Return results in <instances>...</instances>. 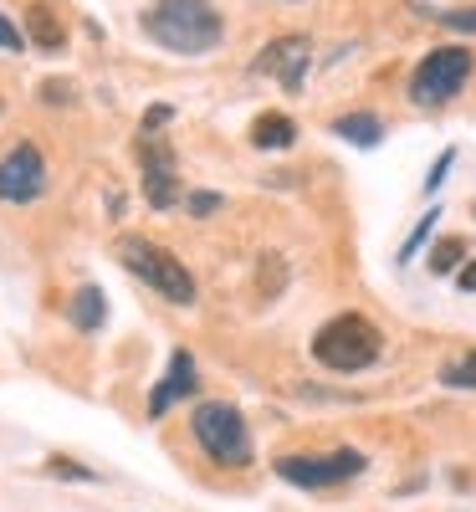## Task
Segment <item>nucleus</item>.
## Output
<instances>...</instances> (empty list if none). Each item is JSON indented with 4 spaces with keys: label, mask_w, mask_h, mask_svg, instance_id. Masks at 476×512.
Listing matches in <instances>:
<instances>
[{
    "label": "nucleus",
    "mask_w": 476,
    "mask_h": 512,
    "mask_svg": "<svg viewBox=\"0 0 476 512\" xmlns=\"http://www.w3.org/2000/svg\"><path fill=\"white\" fill-rule=\"evenodd\" d=\"M144 31L149 41H159L164 52H180V57H200L215 52L226 36V21L210 0H154L144 11Z\"/></svg>",
    "instance_id": "f257e3e1"
},
{
    "label": "nucleus",
    "mask_w": 476,
    "mask_h": 512,
    "mask_svg": "<svg viewBox=\"0 0 476 512\" xmlns=\"http://www.w3.org/2000/svg\"><path fill=\"white\" fill-rule=\"evenodd\" d=\"M384 349V333L364 318V313H338L313 333V359L333 374H359L379 359Z\"/></svg>",
    "instance_id": "f03ea898"
},
{
    "label": "nucleus",
    "mask_w": 476,
    "mask_h": 512,
    "mask_svg": "<svg viewBox=\"0 0 476 512\" xmlns=\"http://www.w3.org/2000/svg\"><path fill=\"white\" fill-rule=\"evenodd\" d=\"M118 262L134 272L139 282H149L164 303H175V308H190V303H195V277H190V267L180 262L175 251H164L159 241L123 236V241H118Z\"/></svg>",
    "instance_id": "7ed1b4c3"
},
{
    "label": "nucleus",
    "mask_w": 476,
    "mask_h": 512,
    "mask_svg": "<svg viewBox=\"0 0 476 512\" xmlns=\"http://www.w3.org/2000/svg\"><path fill=\"white\" fill-rule=\"evenodd\" d=\"M190 431H195L200 451H205L215 466H251V431H246V420H241L236 405H226V400L195 405Z\"/></svg>",
    "instance_id": "20e7f679"
},
{
    "label": "nucleus",
    "mask_w": 476,
    "mask_h": 512,
    "mask_svg": "<svg viewBox=\"0 0 476 512\" xmlns=\"http://www.w3.org/2000/svg\"><path fill=\"white\" fill-rule=\"evenodd\" d=\"M466 77H471V52L466 47H436V52H425L420 67H415V77H410V103L441 108V103H451L466 88Z\"/></svg>",
    "instance_id": "39448f33"
},
{
    "label": "nucleus",
    "mask_w": 476,
    "mask_h": 512,
    "mask_svg": "<svg viewBox=\"0 0 476 512\" xmlns=\"http://www.w3.org/2000/svg\"><path fill=\"white\" fill-rule=\"evenodd\" d=\"M364 456L354 446L343 451H323V456H277V477L292 482V487H308V492H323V487H343L364 472Z\"/></svg>",
    "instance_id": "423d86ee"
},
{
    "label": "nucleus",
    "mask_w": 476,
    "mask_h": 512,
    "mask_svg": "<svg viewBox=\"0 0 476 512\" xmlns=\"http://www.w3.org/2000/svg\"><path fill=\"white\" fill-rule=\"evenodd\" d=\"M139 164H144V195L154 210H169L180 205V164H175V149H169V139L159 134V128H144L139 134Z\"/></svg>",
    "instance_id": "0eeeda50"
},
{
    "label": "nucleus",
    "mask_w": 476,
    "mask_h": 512,
    "mask_svg": "<svg viewBox=\"0 0 476 512\" xmlns=\"http://www.w3.org/2000/svg\"><path fill=\"white\" fill-rule=\"evenodd\" d=\"M41 190H47V159H41L36 144H16L6 159H0V200L6 205H31Z\"/></svg>",
    "instance_id": "6e6552de"
},
{
    "label": "nucleus",
    "mask_w": 476,
    "mask_h": 512,
    "mask_svg": "<svg viewBox=\"0 0 476 512\" xmlns=\"http://www.w3.org/2000/svg\"><path fill=\"white\" fill-rule=\"evenodd\" d=\"M308 67H313V41L308 36H277V41H267V47H262V57H256V72L277 77L287 93H302Z\"/></svg>",
    "instance_id": "1a4fd4ad"
},
{
    "label": "nucleus",
    "mask_w": 476,
    "mask_h": 512,
    "mask_svg": "<svg viewBox=\"0 0 476 512\" xmlns=\"http://www.w3.org/2000/svg\"><path fill=\"white\" fill-rule=\"evenodd\" d=\"M195 359H190V349H175V354H169V369H164V379H159V390L149 395V415L159 420L169 405H180L190 390H195Z\"/></svg>",
    "instance_id": "9d476101"
},
{
    "label": "nucleus",
    "mask_w": 476,
    "mask_h": 512,
    "mask_svg": "<svg viewBox=\"0 0 476 512\" xmlns=\"http://www.w3.org/2000/svg\"><path fill=\"white\" fill-rule=\"evenodd\" d=\"M251 144L256 149H292L297 144V123L287 113H262L251 123Z\"/></svg>",
    "instance_id": "9b49d317"
},
{
    "label": "nucleus",
    "mask_w": 476,
    "mask_h": 512,
    "mask_svg": "<svg viewBox=\"0 0 476 512\" xmlns=\"http://www.w3.org/2000/svg\"><path fill=\"white\" fill-rule=\"evenodd\" d=\"M67 318H72V328H82V333H98L103 318H108L103 292H98V287H77V292H72V303H67Z\"/></svg>",
    "instance_id": "f8f14e48"
},
{
    "label": "nucleus",
    "mask_w": 476,
    "mask_h": 512,
    "mask_svg": "<svg viewBox=\"0 0 476 512\" xmlns=\"http://www.w3.org/2000/svg\"><path fill=\"white\" fill-rule=\"evenodd\" d=\"M333 134L349 139V144H359V149H374V144L384 139V118H379V113H349V118L333 123Z\"/></svg>",
    "instance_id": "ddd939ff"
},
{
    "label": "nucleus",
    "mask_w": 476,
    "mask_h": 512,
    "mask_svg": "<svg viewBox=\"0 0 476 512\" xmlns=\"http://www.w3.org/2000/svg\"><path fill=\"white\" fill-rule=\"evenodd\" d=\"M26 36L36 41L41 52H62V41H67L62 21H57L47 6H31V11H26Z\"/></svg>",
    "instance_id": "4468645a"
},
{
    "label": "nucleus",
    "mask_w": 476,
    "mask_h": 512,
    "mask_svg": "<svg viewBox=\"0 0 476 512\" xmlns=\"http://www.w3.org/2000/svg\"><path fill=\"white\" fill-rule=\"evenodd\" d=\"M461 256H466V241H461V236H451V241H441L436 251H430V272H436V277H446V272H456V267H461Z\"/></svg>",
    "instance_id": "2eb2a0df"
},
{
    "label": "nucleus",
    "mask_w": 476,
    "mask_h": 512,
    "mask_svg": "<svg viewBox=\"0 0 476 512\" xmlns=\"http://www.w3.org/2000/svg\"><path fill=\"white\" fill-rule=\"evenodd\" d=\"M446 384H451V390H476V349L461 354V359L446 369Z\"/></svg>",
    "instance_id": "dca6fc26"
},
{
    "label": "nucleus",
    "mask_w": 476,
    "mask_h": 512,
    "mask_svg": "<svg viewBox=\"0 0 476 512\" xmlns=\"http://www.w3.org/2000/svg\"><path fill=\"white\" fill-rule=\"evenodd\" d=\"M436 216H441V210H425V221H420V226H415V231L405 236V246H400V256H395V262H410V256H415V251L425 246V236L436 231Z\"/></svg>",
    "instance_id": "f3484780"
},
{
    "label": "nucleus",
    "mask_w": 476,
    "mask_h": 512,
    "mask_svg": "<svg viewBox=\"0 0 476 512\" xmlns=\"http://www.w3.org/2000/svg\"><path fill=\"white\" fill-rule=\"evenodd\" d=\"M185 205H190V216H215L226 200L215 195V190H195V195H185Z\"/></svg>",
    "instance_id": "a211bd4d"
},
{
    "label": "nucleus",
    "mask_w": 476,
    "mask_h": 512,
    "mask_svg": "<svg viewBox=\"0 0 476 512\" xmlns=\"http://www.w3.org/2000/svg\"><path fill=\"white\" fill-rule=\"evenodd\" d=\"M26 47V36H21V26L11 21V16H0V52H21Z\"/></svg>",
    "instance_id": "6ab92c4d"
},
{
    "label": "nucleus",
    "mask_w": 476,
    "mask_h": 512,
    "mask_svg": "<svg viewBox=\"0 0 476 512\" xmlns=\"http://www.w3.org/2000/svg\"><path fill=\"white\" fill-rule=\"evenodd\" d=\"M451 164H456V149H446L436 164H430V175H425V190H430V195L441 190V180H446V169H451Z\"/></svg>",
    "instance_id": "aec40b11"
},
{
    "label": "nucleus",
    "mask_w": 476,
    "mask_h": 512,
    "mask_svg": "<svg viewBox=\"0 0 476 512\" xmlns=\"http://www.w3.org/2000/svg\"><path fill=\"white\" fill-rule=\"evenodd\" d=\"M441 21L451 31H476V6H461V11H441Z\"/></svg>",
    "instance_id": "412c9836"
},
{
    "label": "nucleus",
    "mask_w": 476,
    "mask_h": 512,
    "mask_svg": "<svg viewBox=\"0 0 476 512\" xmlns=\"http://www.w3.org/2000/svg\"><path fill=\"white\" fill-rule=\"evenodd\" d=\"M52 472H57V477H77V482H93L88 466H77V461H67V456H52Z\"/></svg>",
    "instance_id": "4be33fe9"
},
{
    "label": "nucleus",
    "mask_w": 476,
    "mask_h": 512,
    "mask_svg": "<svg viewBox=\"0 0 476 512\" xmlns=\"http://www.w3.org/2000/svg\"><path fill=\"white\" fill-rule=\"evenodd\" d=\"M169 118H175V113H169V108L159 103V108H149V113H144V128H164Z\"/></svg>",
    "instance_id": "5701e85b"
},
{
    "label": "nucleus",
    "mask_w": 476,
    "mask_h": 512,
    "mask_svg": "<svg viewBox=\"0 0 476 512\" xmlns=\"http://www.w3.org/2000/svg\"><path fill=\"white\" fill-rule=\"evenodd\" d=\"M456 287H461V292H476V262H466V267H461Z\"/></svg>",
    "instance_id": "b1692460"
}]
</instances>
